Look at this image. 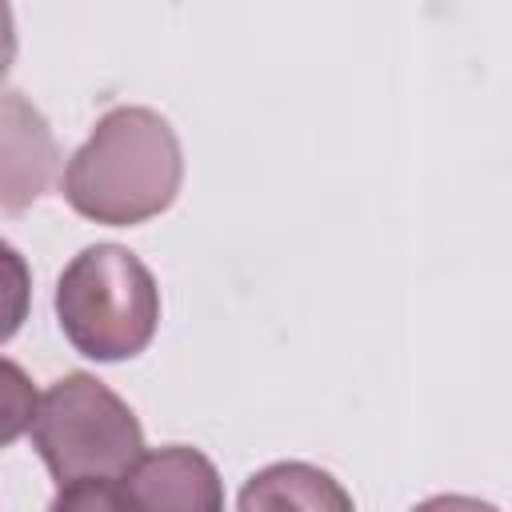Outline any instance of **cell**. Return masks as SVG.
<instances>
[{
  "label": "cell",
  "mask_w": 512,
  "mask_h": 512,
  "mask_svg": "<svg viewBox=\"0 0 512 512\" xmlns=\"http://www.w3.org/2000/svg\"><path fill=\"white\" fill-rule=\"evenodd\" d=\"M184 180V156L172 124L140 104H120L96 120L64 168V200L112 228L160 216Z\"/></svg>",
  "instance_id": "6da1fadb"
},
{
  "label": "cell",
  "mask_w": 512,
  "mask_h": 512,
  "mask_svg": "<svg viewBox=\"0 0 512 512\" xmlns=\"http://www.w3.org/2000/svg\"><path fill=\"white\" fill-rule=\"evenodd\" d=\"M56 320L80 356L132 360L156 336L160 288L136 252L92 244L56 280Z\"/></svg>",
  "instance_id": "7a4b0ae2"
},
{
  "label": "cell",
  "mask_w": 512,
  "mask_h": 512,
  "mask_svg": "<svg viewBox=\"0 0 512 512\" xmlns=\"http://www.w3.org/2000/svg\"><path fill=\"white\" fill-rule=\"evenodd\" d=\"M28 432L56 484L116 480L144 452V432L132 408L88 372H68L48 384Z\"/></svg>",
  "instance_id": "3957f363"
},
{
  "label": "cell",
  "mask_w": 512,
  "mask_h": 512,
  "mask_svg": "<svg viewBox=\"0 0 512 512\" xmlns=\"http://www.w3.org/2000/svg\"><path fill=\"white\" fill-rule=\"evenodd\" d=\"M124 512H224V484L216 464L184 444L140 452V460L116 476Z\"/></svg>",
  "instance_id": "277c9868"
},
{
  "label": "cell",
  "mask_w": 512,
  "mask_h": 512,
  "mask_svg": "<svg viewBox=\"0 0 512 512\" xmlns=\"http://www.w3.org/2000/svg\"><path fill=\"white\" fill-rule=\"evenodd\" d=\"M60 164L44 112L16 88H0V216L28 212Z\"/></svg>",
  "instance_id": "5b68a950"
},
{
  "label": "cell",
  "mask_w": 512,
  "mask_h": 512,
  "mask_svg": "<svg viewBox=\"0 0 512 512\" xmlns=\"http://www.w3.org/2000/svg\"><path fill=\"white\" fill-rule=\"evenodd\" d=\"M236 512H356L344 484L304 460H280L248 476Z\"/></svg>",
  "instance_id": "8992f818"
},
{
  "label": "cell",
  "mask_w": 512,
  "mask_h": 512,
  "mask_svg": "<svg viewBox=\"0 0 512 512\" xmlns=\"http://www.w3.org/2000/svg\"><path fill=\"white\" fill-rule=\"evenodd\" d=\"M40 392L32 388L28 372L0 356V448L20 440L36 420Z\"/></svg>",
  "instance_id": "52a82bcc"
},
{
  "label": "cell",
  "mask_w": 512,
  "mask_h": 512,
  "mask_svg": "<svg viewBox=\"0 0 512 512\" xmlns=\"http://www.w3.org/2000/svg\"><path fill=\"white\" fill-rule=\"evenodd\" d=\"M32 304V272L28 260L0 240V344L20 332Z\"/></svg>",
  "instance_id": "ba28073f"
},
{
  "label": "cell",
  "mask_w": 512,
  "mask_h": 512,
  "mask_svg": "<svg viewBox=\"0 0 512 512\" xmlns=\"http://www.w3.org/2000/svg\"><path fill=\"white\" fill-rule=\"evenodd\" d=\"M48 512H124L116 496V480H72L60 484Z\"/></svg>",
  "instance_id": "9c48e42d"
},
{
  "label": "cell",
  "mask_w": 512,
  "mask_h": 512,
  "mask_svg": "<svg viewBox=\"0 0 512 512\" xmlns=\"http://www.w3.org/2000/svg\"><path fill=\"white\" fill-rule=\"evenodd\" d=\"M412 512H500L476 496H432V500H420Z\"/></svg>",
  "instance_id": "30bf717a"
},
{
  "label": "cell",
  "mask_w": 512,
  "mask_h": 512,
  "mask_svg": "<svg viewBox=\"0 0 512 512\" xmlns=\"http://www.w3.org/2000/svg\"><path fill=\"white\" fill-rule=\"evenodd\" d=\"M12 56H16V24H12V8L0 4V80L12 68Z\"/></svg>",
  "instance_id": "8fae6325"
}]
</instances>
